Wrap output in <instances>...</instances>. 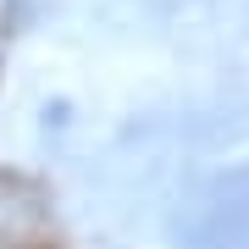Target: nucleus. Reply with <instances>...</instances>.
I'll use <instances>...</instances> for the list:
<instances>
[{
    "instance_id": "nucleus-1",
    "label": "nucleus",
    "mask_w": 249,
    "mask_h": 249,
    "mask_svg": "<svg viewBox=\"0 0 249 249\" xmlns=\"http://www.w3.org/2000/svg\"><path fill=\"white\" fill-rule=\"evenodd\" d=\"M0 249H61V232L45 211H11L0 222Z\"/></svg>"
}]
</instances>
